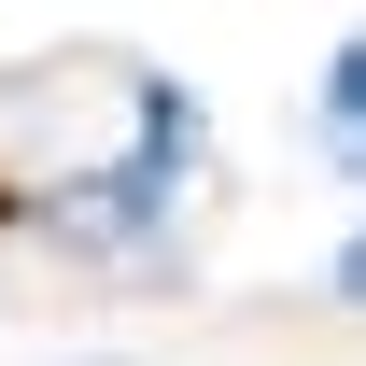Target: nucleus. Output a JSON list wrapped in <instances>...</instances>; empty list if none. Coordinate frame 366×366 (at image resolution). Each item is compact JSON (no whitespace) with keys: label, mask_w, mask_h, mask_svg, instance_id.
Wrapping results in <instances>:
<instances>
[{"label":"nucleus","mask_w":366,"mask_h":366,"mask_svg":"<svg viewBox=\"0 0 366 366\" xmlns=\"http://www.w3.org/2000/svg\"><path fill=\"white\" fill-rule=\"evenodd\" d=\"M324 127H338V141L366 127V56H338V71H324Z\"/></svg>","instance_id":"obj_1"}]
</instances>
